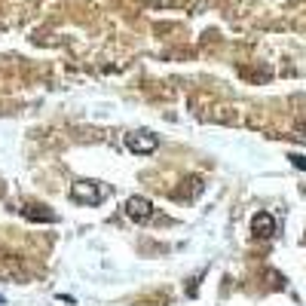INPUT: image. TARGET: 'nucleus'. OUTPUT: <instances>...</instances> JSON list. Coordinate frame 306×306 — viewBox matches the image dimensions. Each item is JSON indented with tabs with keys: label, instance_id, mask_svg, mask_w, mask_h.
<instances>
[{
	"label": "nucleus",
	"instance_id": "obj_1",
	"mask_svg": "<svg viewBox=\"0 0 306 306\" xmlns=\"http://www.w3.org/2000/svg\"><path fill=\"white\" fill-rule=\"evenodd\" d=\"M107 196V190L95 181H77L70 187V199H77L80 205H98Z\"/></svg>",
	"mask_w": 306,
	"mask_h": 306
},
{
	"label": "nucleus",
	"instance_id": "obj_2",
	"mask_svg": "<svg viewBox=\"0 0 306 306\" xmlns=\"http://www.w3.org/2000/svg\"><path fill=\"white\" fill-rule=\"evenodd\" d=\"M125 214H129L132 221L144 224V221L153 218V202L144 199V196H129V199H125Z\"/></svg>",
	"mask_w": 306,
	"mask_h": 306
},
{
	"label": "nucleus",
	"instance_id": "obj_3",
	"mask_svg": "<svg viewBox=\"0 0 306 306\" xmlns=\"http://www.w3.org/2000/svg\"><path fill=\"white\" fill-rule=\"evenodd\" d=\"M156 144H159V138L150 135V132H132V135H125V147L132 153H153Z\"/></svg>",
	"mask_w": 306,
	"mask_h": 306
},
{
	"label": "nucleus",
	"instance_id": "obj_4",
	"mask_svg": "<svg viewBox=\"0 0 306 306\" xmlns=\"http://www.w3.org/2000/svg\"><path fill=\"white\" fill-rule=\"evenodd\" d=\"M251 230H254V236H260V239H269V236L276 233V221H273V214H266V211H257V214L251 218Z\"/></svg>",
	"mask_w": 306,
	"mask_h": 306
},
{
	"label": "nucleus",
	"instance_id": "obj_5",
	"mask_svg": "<svg viewBox=\"0 0 306 306\" xmlns=\"http://www.w3.org/2000/svg\"><path fill=\"white\" fill-rule=\"evenodd\" d=\"M25 218H34V221H52V211H40V205H31V208H25Z\"/></svg>",
	"mask_w": 306,
	"mask_h": 306
},
{
	"label": "nucleus",
	"instance_id": "obj_6",
	"mask_svg": "<svg viewBox=\"0 0 306 306\" xmlns=\"http://www.w3.org/2000/svg\"><path fill=\"white\" fill-rule=\"evenodd\" d=\"M291 163H294L297 169H306V156H297V153H294V156H291Z\"/></svg>",
	"mask_w": 306,
	"mask_h": 306
}]
</instances>
